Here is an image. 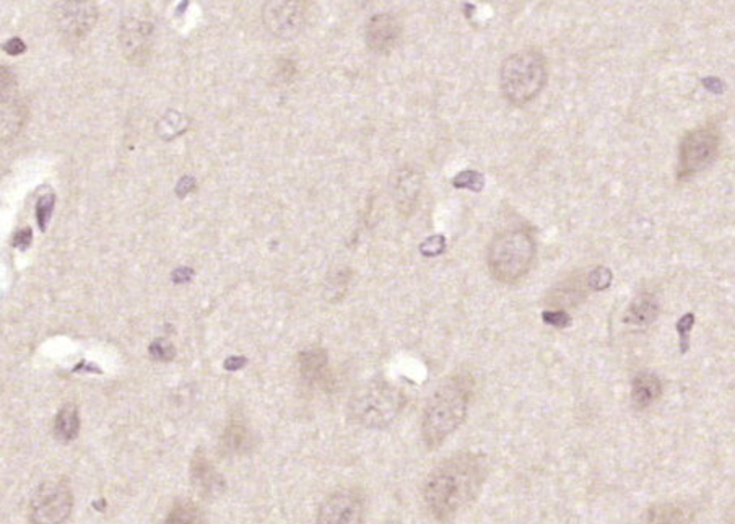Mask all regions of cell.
<instances>
[{"label": "cell", "instance_id": "1", "mask_svg": "<svg viewBox=\"0 0 735 524\" xmlns=\"http://www.w3.org/2000/svg\"><path fill=\"white\" fill-rule=\"evenodd\" d=\"M487 474V461L472 451L441 461L423 484V502L431 518L449 523L461 515L479 497Z\"/></svg>", "mask_w": 735, "mask_h": 524}, {"label": "cell", "instance_id": "2", "mask_svg": "<svg viewBox=\"0 0 735 524\" xmlns=\"http://www.w3.org/2000/svg\"><path fill=\"white\" fill-rule=\"evenodd\" d=\"M474 394V380L459 373L444 381L428 401L422 420L423 443L428 450L440 448L466 420Z\"/></svg>", "mask_w": 735, "mask_h": 524}, {"label": "cell", "instance_id": "3", "mask_svg": "<svg viewBox=\"0 0 735 524\" xmlns=\"http://www.w3.org/2000/svg\"><path fill=\"white\" fill-rule=\"evenodd\" d=\"M548 80L544 54L524 49L506 57L501 64L500 87L513 106H524L539 97Z\"/></svg>", "mask_w": 735, "mask_h": 524}, {"label": "cell", "instance_id": "4", "mask_svg": "<svg viewBox=\"0 0 735 524\" xmlns=\"http://www.w3.org/2000/svg\"><path fill=\"white\" fill-rule=\"evenodd\" d=\"M537 245L527 230H506L488 246V271L501 284H516L531 271Z\"/></svg>", "mask_w": 735, "mask_h": 524}, {"label": "cell", "instance_id": "5", "mask_svg": "<svg viewBox=\"0 0 735 524\" xmlns=\"http://www.w3.org/2000/svg\"><path fill=\"white\" fill-rule=\"evenodd\" d=\"M404 406L405 396L401 391L391 386L376 385L353 396L350 414L358 425L384 428L397 419Z\"/></svg>", "mask_w": 735, "mask_h": 524}, {"label": "cell", "instance_id": "6", "mask_svg": "<svg viewBox=\"0 0 735 524\" xmlns=\"http://www.w3.org/2000/svg\"><path fill=\"white\" fill-rule=\"evenodd\" d=\"M721 145V134L713 124L688 132L680 144L677 176L687 180L706 170L716 160Z\"/></svg>", "mask_w": 735, "mask_h": 524}, {"label": "cell", "instance_id": "7", "mask_svg": "<svg viewBox=\"0 0 735 524\" xmlns=\"http://www.w3.org/2000/svg\"><path fill=\"white\" fill-rule=\"evenodd\" d=\"M74 507V495L64 481H46L30 503L31 524H64Z\"/></svg>", "mask_w": 735, "mask_h": 524}, {"label": "cell", "instance_id": "8", "mask_svg": "<svg viewBox=\"0 0 735 524\" xmlns=\"http://www.w3.org/2000/svg\"><path fill=\"white\" fill-rule=\"evenodd\" d=\"M53 18L64 40L80 43L92 33L98 7L92 0H62L54 5Z\"/></svg>", "mask_w": 735, "mask_h": 524}, {"label": "cell", "instance_id": "9", "mask_svg": "<svg viewBox=\"0 0 735 524\" xmlns=\"http://www.w3.org/2000/svg\"><path fill=\"white\" fill-rule=\"evenodd\" d=\"M262 23L279 40H295L306 23L303 0H269L262 7Z\"/></svg>", "mask_w": 735, "mask_h": 524}, {"label": "cell", "instance_id": "10", "mask_svg": "<svg viewBox=\"0 0 735 524\" xmlns=\"http://www.w3.org/2000/svg\"><path fill=\"white\" fill-rule=\"evenodd\" d=\"M365 495L358 489H340L324 500L316 524H363Z\"/></svg>", "mask_w": 735, "mask_h": 524}, {"label": "cell", "instance_id": "11", "mask_svg": "<svg viewBox=\"0 0 735 524\" xmlns=\"http://www.w3.org/2000/svg\"><path fill=\"white\" fill-rule=\"evenodd\" d=\"M155 27L150 22L137 18L122 20L119 27V48L127 62L134 66H145L152 56Z\"/></svg>", "mask_w": 735, "mask_h": 524}, {"label": "cell", "instance_id": "12", "mask_svg": "<svg viewBox=\"0 0 735 524\" xmlns=\"http://www.w3.org/2000/svg\"><path fill=\"white\" fill-rule=\"evenodd\" d=\"M402 38V23L396 15L378 14L366 25L365 41L371 53L389 54L399 46Z\"/></svg>", "mask_w": 735, "mask_h": 524}, {"label": "cell", "instance_id": "13", "mask_svg": "<svg viewBox=\"0 0 735 524\" xmlns=\"http://www.w3.org/2000/svg\"><path fill=\"white\" fill-rule=\"evenodd\" d=\"M191 479L202 494L215 495L223 489V479L204 453H196L191 463Z\"/></svg>", "mask_w": 735, "mask_h": 524}, {"label": "cell", "instance_id": "14", "mask_svg": "<svg viewBox=\"0 0 735 524\" xmlns=\"http://www.w3.org/2000/svg\"><path fill=\"white\" fill-rule=\"evenodd\" d=\"M661 380L653 373H641L633 380L631 386V402L638 411L653 406L657 399L661 398Z\"/></svg>", "mask_w": 735, "mask_h": 524}, {"label": "cell", "instance_id": "15", "mask_svg": "<svg viewBox=\"0 0 735 524\" xmlns=\"http://www.w3.org/2000/svg\"><path fill=\"white\" fill-rule=\"evenodd\" d=\"M657 316H659V303L656 302V298L648 293H643L628 306L623 321L636 328H646L656 321Z\"/></svg>", "mask_w": 735, "mask_h": 524}, {"label": "cell", "instance_id": "16", "mask_svg": "<svg viewBox=\"0 0 735 524\" xmlns=\"http://www.w3.org/2000/svg\"><path fill=\"white\" fill-rule=\"evenodd\" d=\"M300 372L309 383H324L327 375V355L324 350L311 349L300 354Z\"/></svg>", "mask_w": 735, "mask_h": 524}, {"label": "cell", "instance_id": "17", "mask_svg": "<svg viewBox=\"0 0 735 524\" xmlns=\"http://www.w3.org/2000/svg\"><path fill=\"white\" fill-rule=\"evenodd\" d=\"M223 448L231 455H243L253 448V435L246 425L231 422L223 433Z\"/></svg>", "mask_w": 735, "mask_h": 524}, {"label": "cell", "instance_id": "18", "mask_svg": "<svg viewBox=\"0 0 735 524\" xmlns=\"http://www.w3.org/2000/svg\"><path fill=\"white\" fill-rule=\"evenodd\" d=\"M23 106L20 105L17 95L15 97L2 98V137L4 140L12 139L17 136L20 129H22L23 121Z\"/></svg>", "mask_w": 735, "mask_h": 524}, {"label": "cell", "instance_id": "19", "mask_svg": "<svg viewBox=\"0 0 735 524\" xmlns=\"http://www.w3.org/2000/svg\"><path fill=\"white\" fill-rule=\"evenodd\" d=\"M54 432L62 442H72L77 438L80 432V417L74 404H67L59 411L56 424H54Z\"/></svg>", "mask_w": 735, "mask_h": 524}, {"label": "cell", "instance_id": "20", "mask_svg": "<svg viewBox=\"0 0 735 524\" xmlns=\"http://www.w3.org/2000/svg\"><path fill=\"white\" fill-rule=\"evenodd\" d=\"M189 126H191V121H189V118H186L183 113L168 110L163 114V116H161L160 121H158L157 126H155V131H157L160 139L168 142V140L176 139V137L181 136V134L188 131Z\"/></svg>", "mask_w": 735, "mask_h": 524}, {"label": "cell", "instance_id": "21", "mask_svg": "<svg viewBox=\"0 0 735 524\" xmlns=\"http://www.w3.org/2000/svg\"><path fill=\"white\" fill-rule=\"evenodd\" d=\"M163 524H201V510L192 500H179L168 511Z\"/></svg>", "mask_w": 735, "mask_h": 524}, {"label": "cell", "instance_id": "22", "mask_svg": "<svg viewBox=\"0 0 735 524\" xmlns=\"http://www.w3.org/2000/svg\"><path fill=\"white\" fill-rule=\"evenodd\" d=\"M396 189L397 197H399V207L405 209V206L412 207V201H417L418 193H420V183L418 178L412 175L410 171L404 173L401 171V175L397 176V183L394 186Z\"/></svg>", "mask_w": 735, "mask_h": 524}, {"label": "cell", "instance_id": "23", "mask_svg": "<svg viewBox=\"0 0 735 524\" xmlns=\"http://www.w3.org/2000/svg\"><path fill=\"white\" fill-rule=\"evenodd\" d=\"M648 524H688V520L679 507L659 505L649 511Z\"/></svg>", "mask_w": 735, "mask_h": 524}, {"label": "cell", "instance_id": "24", "mask_svg": "<svg viewBox=\"0 0 735 524\" xmlns=\"http://www.w3.org/2000/svg\"><path fill=\"white\" fill-rule=\"evenodd\" d=\"M453 186L456 189H467L472 193H480L485 188V176L480 171L466 170L454 176Z\"/></svg>", "mask_w": 735, "mask_h": 524}, {"label": "cell", "instance_id": "25", "mask_svg": "<svg viewBox=\"0 0 735 524\" xmlns=\"http://www.w3.org/2000/svg\"><path fill=\"white\" fill-rule=\"evenodd\" d=\"M54 204H56V197L54 194H46V196L40 197L36 202V219H38V225H40L41 232L46 230L51 215H53Z\"/></svg>", "mask_w": 735, "mask_h": 524}, {"label": "cell", "instance_id": "26", "mask_svg": "<svg viewBox=\"0 0 735 524\" xmlns=\"http://www.w3.org/2000/svg\"><path fill=\"white\" fill-rule=\"evenodd\" d=\"M612 280H614V276H612L610 269L602 266L596 267L588 276L589 289L604 292V290L609 289Z\"/></svg>", "mask_w": 735, "mask_h": 524}, {"label": "cell", "instance_id": "27", "mask_svg": "<svg viewBox=\"0 0 735 524\" xmlns=\"http://www.w3.org/2000/svg\"><path fill=\"white\" fill-rule=\"evenodd\" d=\"M693 326H695V315L693 313H687L682 316L677 323V332L680 337V354L685 355L690 349V332H692Z\"/></svg>", "mask_w": 735, "mask_h": 524}, {"label": "cell", "instance_id": "28", "mask_svg": "<svg viewBox=\"0 0 735 524\" xmlns=\"http://www.w3.org/2000/svg\"><path fill=\"white\" fill-rule=\"evenodd\" d=\"M150 354H152L153 359L161 360V362L171 360L174 357L173 345L168 341H163V339H157L150 345Z\"/></svg>", "mask_w": 735, "mask_h": 524}, {"label": "cell", "instance_id": "29", "mask_svg": "<svg viewBox=\"0 0 735 524\" xmlns=\"http://www.w3.org/2000/svg\"><path fill=\"white\" fill-rule=\"evenodd\" d=\"M542 318H544L545 323L550 324V326H555L558 329L566 328L571 323L570 316L563 310L545 311Z\"/></svg>", "mask_w": 735, "mask_h": 524}, {"label": "cell", "instance_id": "30", "mask_svg": "<svg viewBox=\"0 0 735 524\" xmlns=\"http://www.w3.org/2000/svg\"><path fill=\"white\" fill-rule=\"evenodd\" d=\"M444 248H446V241L443 236H431L420 249L425 256H436V254L443 253Z\"/></svg>", "mask_w": 735, "mask_h": 524}, {"label": "cell", "instance_id": "31", "mask_svg": "<svg viewBox=\"0 0 735 524\" xmlns=\"http://www.w3.org/2000/svg\"><path fill=\"white\" fill-rule=\"evenodd\" d=\"M196 189V180L192 178V176H184V178H181V180L178 181V186H176V196L179 197V199H184V197L188 196L189 193H192Z\"/></svg>", "mask_w": 735, "mask_h": 524}, {"label": "cell", "instance_id": "32", "mask_svg": "<svg viewBox=\"0 0 735 524\" xmlns=\"http://www.w3.org/2000/svg\"><path fill=\"white\" fill-rule=\"evenodd\" d=\"M25 49H27V46L20 38H12L4 44V51L10 56H20V54L25 53Z\"/></svg>", "mask_w": 735, "mask_h": 524}, {"label": "cell", "instance_id": "33", "mask_svg": "<svg viewBox=\"0 0 735 524\" xmlns=\"http://www.w3.org/2000/svg\"><path fill=\"white\" fill-rule=\"evenodd\" d=\"M31 240H33L31 230L30 228H25V230H22V232H18L17 235H15L14 246L15 248L25 251V249H27L28 246L31 245Z\"/></svg>", "mask_w": 735, "mask_h": 524}, {"label": "cell", "instance_id": "34", "mask_svg": "<svg viewBox=\"0 0 735 524\" xmlns=\"http://www.w3.org/2000/svg\"><path fill=\"white\" fill-rule=\"evenodd\" d=\"M703 85H705L708 92L714 93V95H721L726 90V85L718 77H708V79L703 80Z\"/></svg>", "mask_w": 735, "mask_h": 524}, {"label": "cell", "instance_id": "35", "mask_svg": "<svg viewBox=\"0 0 735 524\" xmlns=\"http://www.w3.org/2000/svg\"><path fill=\"white\" fill-rule=\"evenodd\" d=\"M192 277V271L191 269H188V267H181V269H178V271L174 272L173 274V280L176 282V284H183V282H189Z\"/></svg>", "mask_w": 735, "mask_h": 524}, {"label": "cell", "instance_id": "36", "mask_svg": "<svg viewBox=\"0 0 735 524\" xmlns=\"http://www.w3.org/2000/svg\"><path fill=\"white\" fill-rule=\"evenodd\" d=\"M244 362L246 360L243 359V357H231V359H228L227 362H225V367H227V370H240L241 367H243Z\"/></svg>", "mask_w": 735, "mask_h": 524}, {"label": "cell", "instance_id": "37", "mask_svg": "<svg viewBox=\"0 0 735 524\" xmlns=\"http://www.w3.org/2000/svg\"><path fill=\"white\" fill-rule=\"evenodd\" d=\"M389 524H401V523H389Z\"/></svg>", "mask_w": 735, "mask_h": 524}]
</instances>
